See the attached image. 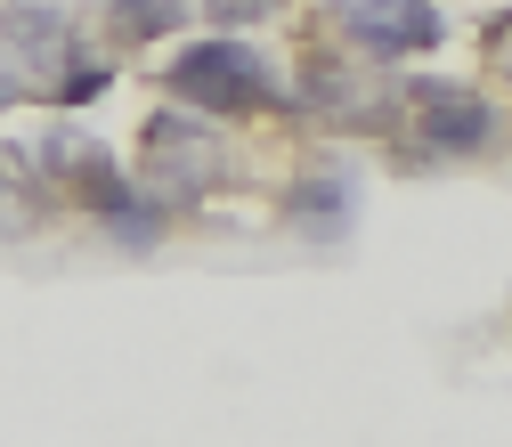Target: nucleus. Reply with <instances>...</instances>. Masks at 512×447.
<instances>
[{"mask_svg":"<svg viewBox=\"0 0 512 447\" xmlns=\"http://www.w3.org/2000/svg\"><path fill=\"white\" fill-rule=\"evenodd\" d=\"M66 17L57 9H9V49L25 57V66H57V57H66Z\"/></svg>","mask_w":512,"mask_h":447,"instance_id":"nucleus-5","label":"nucleus"},{"mask_svg":"<svg viewBox=\"0 0 512 447\" xmlns=\"http://www.w3.org/2000/svg\"><path fill=\"white\" fill-rule=\"evenodd\" d=\"M9 98H17V74H9V66H0V106H9Z\"/></svg>","mask_w":512,"mask_h":447,"instance_id":"nucleus-10","label":"nucleus"},{"mask_svg":"<svg viewBox=\"0 0 512 447\" xmlns=\"http://www.w3.org/2000/svg\"><path fill=\"white\" fill-rule=\"evenodd\" d=\"M25 220H33V212L17 204V187H9V155H0V236H17Z\"/></svg>","mask_w":512,"mask_h":447,"instance_id":"nucleus-9","label":"nucleus"},{"mask_svg":"<svg viewBox=\"0 0 512 447\" xmlns=\"http://www.w3.org/2000/svg\"><path fill=\"white\" fill-rule=\"evenodd\" d=\"M147 155H155L171 179H204V171H212V147H204V139H187V122H179V114H163L155 131H147Z\"/></svg>","mask_w":512,"mask_h":447,"instance_id":"nucleus-6","label":"nucleus"},{"mask_svg":"<svg viewBox=\"0 0 512 447\" xmlns=\"http://www.w3.org/2000/svg\"><path fill=\"white\" fill-rule=\"evenodd\" d=\"M415 131H423V147H439V155H464V147L488 139V98L431 82V90H415Z\"/></svg>","mask_w":512,"mask_h":447,"instance_id":"nucleus-3","label":"nucleus"},{"mask_svg":"<svg viewBox=\"0 0 512 447\" xmlns=\"http://www.w3.org/2000/svg\"><path fill=\"white\" fill-rule=\"evenodd\" d=\"M114 25H131V33H171V25H179V0H114Z\"/></svg>","mask_w":512,"mask_h":447,"instance_id":"nucleus-7","label":"nucleus"},{"mask_svg":"<svg viewBox=\"0 0 512 447\" xmlns=\"http://www.w3.org/2000/svg\"><path fill=\"white\" fill-rule=\"evenodd\" d=\"M106 220H114V244H131V252H147V244H155V212H147V204H131V196H122Z\"/></svg>","mask_w":512,"mask_h":447,"instance_id":"nucleus-8","label":"nucleus"},{"mask_svg":"<svg viewBox=\"0 0 512 447\" xmlns=\"http://www.w3.org/2000/svg\"><path fill=\"white\" fill-rule=\"evenodd\" d=\"M342 33L374 57H407V49H431L447 25L431 0H342Z\"/></svg>","mask_w":512,"mask_h":447,"instance_id":"nucleus-2","label":"nucleus"},{"mask_svg":"<svg viewBox=\"0 0 512 447\" xmlns=\"http://www.w3.org/2000/svg\"><path fill=\"white\" fill-rule=\"evenodd\" d=\"M293 220H301L309 236H334V228L350 220V179H334V171H309V179L293 187Z\"/></svg>","mask_w":512,"mask_h":447,"instance_id":"nucleus-4","label":"nucleus"},{"mask_svg":"<svg viewBox=\"0 0 512 447\" xmlns=\"http://www.w3.org/2000/svg\"><path fill=\"white\" fill-rule=\"evenodd\" d=\"M171 90L187 106H204V114H261V106H277V82H269V66H261L252 41H196V49H179Z\"/></svg>","mask_w":512,"mask_h":447,"instance_id":"nucleus-1","label":"nucleus"}]
</instances>
